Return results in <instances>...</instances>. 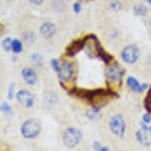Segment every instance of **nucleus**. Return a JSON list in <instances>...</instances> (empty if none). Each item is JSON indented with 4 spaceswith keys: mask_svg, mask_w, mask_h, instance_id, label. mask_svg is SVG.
Instances as JSON below:
<instances>
[{
    "mask_svg": "<svg viewBox=\"0 0 151 151\" xmlns=\"http://www.w3.org/2000/svg\"><path fill=\"white\" fill-rule=\"evenodd\" d=\"M40 124L34 119H28L23 123L21 127L22 134L26 139H32L37 137L40 131Z\"/></svg>",
    "mask_w": 151,
    "mask_h": 151,
    "instance_id": "1",
    "label": "nucleus"
},
{
    "mask_svg": "<svg viewBox=\"0 0 151 151\" xmlns=\"http://www.w3.org/2000/svg\"><path fill=\"white\" fill-rule=\"evenodd\" d=\"M81 139H82L81 131L74 127H70V128L67 129L63 136V143L68 148L74 147L81 141Z\"/></svg>",
    "mask_w": 151,
    "mask_h": 151,
    "instance_id": "2",
    "label": "nucleus"
},
{
    "mask_svg": "<svg viewBox=\"0 0 151 151\" xmlns=\"http://www.w3.org/2000/svg\"><path fill=\"white\" fill-rule=\"evenodd\" d=\"M122 59L124 62L132 64L138 60L139 57V47L134 45H130L123 49L121 53Z\"/></svg>",
    "mask_w": 151,
    "mask_h": 151,
    "instance_id": "3",
    "label": "nucleus"
},
{
    "mask_svg": "<svg viewBox=\"0 0 151 151\" xmlns=\"http://www.w3.org/2000/svg\"><path fill=\"white\" fill-rule=\"evenodd\" d=\"M109 128L115 135L119 137L124 136L126 126L121 115H116L111 118L109 123Z\"/></svg>",
    "mask_w": 151,
    "mask_h": 151,
    "instance_id": "4",
    "label": "nucleus"
},
{
    "mask_svg": "<svg viewBox=\"0 0 151 151\" xmlns=\"http://www.w3.org/2000/svg\"><path fill=\"white\" fill-rule=\"evenodd\" d=\"M17 100L22 106L31 108L34 104V96L29 91L22 89L17 94Z\"/></svg>",
    "mask_w": 151,
    "mask_h": 151,
    "instance_id": "5",
    "label": "nucleus"
},
{
    "mask_svg": "<svg viewBox=\"0 0 151 151\" xmlns=\"http://www.w3.org/2000/svg\"><path fill=\"white\" fill-rule=\"evenodd\" d=\"M73 74H74V69H73L72 63L64 61L60 66V70L58 73L60 79L64 82H69L71 79Z\"/></svg>",
    "mask_w": 151,
    "mask_h": 151,
    "instance_id": "6",
    "label": "nucleus"
},
{
    "mask_svg": "<svg viewBox=\"0 0 151 151\" xmlns=\"http://www.w3.org/2000/svg\"><path fill=\"white\" fill-rule=\"evenodd\" d=\"M125 74V70L118 63H115L109 67L107 71V76L109 79L113 82L120 80Z\"/></svg>",
    "mask_w": 151,
    "mask_h": 151,
    "instance_id": "7",
    "label": "nucleus"
},
{
    "mask_svg": "<svg viewBox=\"0 0 151 151\" xmlns=\"http://www.w3.org/2000/svg\"><path fill=\"white\" fill-rule=\"evenodd\" d=\"M86 45L85 39H79L72 41L66 48V52L67 55L69 56H74L75 55L78 53Z\"/></svg>",
    "mask_w": 151,
    "mask_h": 151,
    "instance_id": "8",
    "label": "nucleus"
},
{
    "mask_svg": "<svg viewBox=\"0 0 151 151\" xmlns=\"http://www.w3.org/2000/svg\"><path fill=\"white\" fill-rule=\"evenodd\" d=\"M150 129L142 128L137 131L136 137L138 141L145 146H149L151 145V132Z\"/></svg>",
    "mask_w": 151,
    "mask_h": 151,
    "instance_id": "9",
    "label": "nucleus"
},
{
    "mask_svg": "<svg viewBox=\"0 0 151 151\" xmlns=\"http://www.w3.org/2000/svg\"><path fill=\"white\" fill-rule=\"evenodd\" d=\"M56 32V26L52 22H45L41 25L40 29V32L42 37L46 39L52 38Z\"/></svg>",
    "mask_w": 151,
    "mask_h": 151,
    "instance_id": "10",
    "label": "nucleus"
},
{
    "mask_svg": "<svg viewBox=\"0 0 151 151\" xmlns=\"http://www.w3.org/2000/svg\"><path fill=\"white\" fill-rule=\"evenodd\" d=\"M127 85L130 87V89H132L133 91L137 92V93H142L148 86V85L146 84V83L140 85L139 82H138V80L135 79L134 77H131V76L127 78Z\"/></svg>",
    "mask_w": 151,
    "mask_h": 151,
    "instance_id": "11",
    "label": "nucleus"
},
{
    "mask_svg": "<svg viewBox=\"0 0 151 151\" xmlns=\"http://www.w3.org/2000/svg\"><path fill=\"white\" fill-rule=\"evenodd\" d=\"M22 74L23 78H24V80L26 82L27 84L33 86L37 82V75L36 74V72L31 68H29V67L24 68L22 70Z\"/></svg>",
    "mask_w": 151,
    "mask_h": 151,
    "instance_id": "12",
    "label": "nucleus"
},
{
    "mask_svg": "<svg viewBox=\"0 0 151 151\" xmlns=\"http://www.w3.org/2000/svg\"><path fill=\"white\" fill-rule=\"evenodd\" d=\"M97 57L101 58L106 64H109V63L113 60V56L111 55H109L107 52H105L104 48L101 45L98 47V55H97Z\"/></svg>",
    "mask_w": 151,
    "mask_h": 151,
    "instance_id": "13",
    "label": "nucleus"
},
{
    "mask_svg": "<svg viewBox=\"0 0 151 151\" xmlns=\"http://www.w3.org/2000/svg\"><path fill=\"white\" fill-rule=\"evenodd\" d=\"M148 9L146 6L144 5H136L134 6V14L138 16H146L147 14Z\"/></svg>",
    "mask_w": 151,
    "mask_h": 151,
    "instance_id": "14",
    "label": "nucleus"
},
{
    "mask_svg": "<svg viewBox=\"0 0 151 151\" xmlns=\"http://www.w3.org/2000/svg\"><path fill=\"white\" fill-rule=\"evenodd\" d=\"M86 116L88 117L89 119H91V120L97 119L100 116H101V114H100V109L93 108V109H91V110L87 111Z\"/></svg>",
    "mask_w": 151,
    "mask_h": 151,
    "instance_id": "15",
    "label": "nucleus"
},
{
    "mask_svg": "<svg viewBox=\"0 0 151 151\" xmlns=\"http://www.w3.org/2000/svg\"><path fill=\"white\" fill-rule=\"evenodd\" d=\"M144 107L146 108V111H148L150 114H151V88L144 100Z\"/></svg>",
    "mask_w": 151,
    "mask_h": 151,
    "instance_id": "16",
    "label": "nucleus"
},
{
    "mask_svg": "<svg viewBox=\"0 0 151 151\" xmlns=\"http://www.w3.org/2000/svg\"><path fill=\"white\" fill-rule=\"evenodd\" d=\"M12 51L14 53H20L22 51V44L20 40H14L12 41Z\"/></svg>",
    "mask_w": 151,
    "mask_h": 151,
    "instance_id": "17",
    "label": "nucleus"
},
{
    "mask_svg": "<svg viewBox=\"0 0 151 151\" xmlns=\"http://www.w3.org/2000/svg\"><path fill=\"white\" fill-rule=\"evenodd\" d=\"M12 41L10 37L6 38L5 40H3L2 42V47L6 52H9L10 49H12Z\"/></svg>",
    "mask_w": 151,
    "mask_h": 151,
    "instance_id": "18",
    "label": "nucleus"
},
{
    "mask_svg": "<svg viewBox=\"0 0 151 151\" xmlns=\"http://www.w3.org/2000/svg\"><path fill=\"white\" fill-rule=\"evenodd\" d=\"M32 60L36 66H41L43 64V58L40 54L35 53L32 55Z\"/></svg>",
    "mask_w": 151,
    "mask_h": 151,
    "instance_id": "19",
    "label": "nucleus"
},
{
    "mask_svg": "<svg viewBox=\"0 0 151 151\" xmlns=\"http://www.w3.org/2000/svg\"><path fill=\"white\" fill-rule=\"evenodd\" d=\"M14 83L13 82L10 85L9 89H8V99L12 100L14 97Z\"/></svg>",
    "mask_w": 151,
    "mask_h": 151,
    "instance_id": "20",
    "label": "nucleus"
},
{
    "mask_svg": "<svg viewBox=\"0 0 151 151\" xmlns=\"http://www.w3.org/2000/svg\"><path fill=\"white\" fill-rule=\"evenodd\" d=\"M51 63H52V66L53 67V69H54L55 71H56L57 73H59L60 70V66L59 65V63H58V60L54 59V60H52L51 61Z\"/></svg>",
    "mask_w": 151,
    "mask_h": 151,
    "instance_id": "21",
    "label": "nucleus"
},
{
    "mask_svg": "<svg viewBox=\"0 0 151 151\" xmlns=\"http://www.w3.org/2000/svg\"><path fill=\"white\" fill-rule=\"evenodd\" d=\"M1 110L3 111H4L5 113H10L12 112V109H11V107L9 105L6 103H3L1 106Z\"/></svg>",
    "mask_w": 151,
    "mask_h": 151,
    "instance_id": "22",
    "label": "nucleus"
},
{
    "mask_svg": "<svg viewBox=\"0 0 151 151\" xmlns=\"http://www.w3.org/2000/svg\"><path fill=\"white\" fill-rule=\"evenodd\" d=\"M111 8L115 10H120V8H121V4L120 3H119L118 1H116V2H113V3L111 4Z\"/></svg>",
    "mask_w": 151,
    "mask_h": 151,
    "instance_id": "23",
    "label": "nucleus"
},
{
    "mask_svg": "<svg viewBox=\"0 0 151 151\" xmlns=\"http://www.w3.org/2000/svg\"><path fill=\"white\" fill-rule=\"evenodd\" d=\"M73 10L76 14H78V13L81 11L82 8H81V5L79 4V3H75L73 6Z\"/></svg>",
    "mask_w": 151,
    "mask_h": 151,
    "instance_id": "24",
    "label": "nucleus"
},
{
    "mask_svg": "<svg viewBox=\"0 0 151 151\" xmlns=\"http://www.w3.org/2000/svg\"><path fill=\"white\" fill-rule=\"evenodd\" d=\"M142 120L145 124H149L151 120V117L149 114H144L142 116Z\"/></svg>",
    "mask_w": 151,
    "mask_h": 151,
    "instance_id": "25",
    "label": "nucleus"
},
{
    "mask_svg": "<svg viewBox=\"0 0 151 151\" xmlns=\"http://www.w3.org/2000/svg\"><path fill=\"white\" fill-rule=\"evenodd\" d=\"M29 1L30 3H33L35 5H40L44 2V0H29Z\"/></svg>",
    "mask_w": 151,
    "mask_h": 151,
    "instance_id": "26",
    "label": "nucleus"
},
{
    "mask_svg": "<svg viewBox=\"0 0 151 151\" xmlns=\"http://www.w3.org/2000/svg\"><path fill=\"white\" fill-rule=\"evenodd\" d=\"M93 147L96 149L97 150H101V149L102 146H101V144H100L99 142H95L93 143Z\"/></svg>",
    "mask_w": 151,
    "mask_h": 151,
    "instance_id": "27",
    "label": "nucleus"
},
{
    "mask_svg": "<svg viewBox=\"0 0 151 151\" xmlns=\"http://www.w3.org/2000/svg\"><path fill=\"white\" fill-rule=\"evenodd\" d=\"M148 2H149V3H150V4L151 5V0H148Z\"/></svg>",
    "mask_w": 151,
    "mask_h": 151,
    "instance_id": "28",
    "label": "nucleus"
},
{
    "mask_svg": "<svg viewBox=\"0 0 151 151\" xmlns=\"http://www.w3.org/2000/svg\"><path fill=\"white\" fill-rule=\"evenodd\" d=\"M150 131H151V126H150Z\"/></svg>",
    "mask_w": 151,
    "mask_h": 151,
    "instance_id": "29",
    "label": "nucleus"
},
{
    "mask_svg": "<svg viewBox=\"0 0 151 151\" xmlns=\"http://www.w3.org/2000/svg\"><path fill=\"white\" fill-rule=\"evenodd\" d=\"M80 1H83V0H80Z\"/></svg>",
    "mask_w": 151,
    "mask_h": 151,
    "instance_id": "30",
    "label": "nucleus"
}]
</instances>
